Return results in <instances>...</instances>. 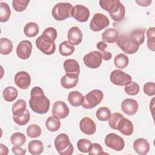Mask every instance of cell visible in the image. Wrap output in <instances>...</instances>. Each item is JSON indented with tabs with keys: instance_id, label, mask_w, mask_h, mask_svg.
<instances>
[{
	"instance_id": "obj_6",
	"label": "cell",
	"mask_w": 155,
	"mask_h": 155,
	"mask_svg": "<svg viewBox=\"0 0 155 155\" xmlns=\"http://www.w3.org/2000/svg\"><path fill=\"white\" fill-rule=\"evenodd\" d=\"M104 142L107 147L116 151H120L125 147V141L124 139L113 133H109L105 136Z\"/></svg>"
},
{
	"instance_id": "obj_14",
	"label": "cell",
	"mask_w": 155,
	"mask_h": 155,
	"mask_svg": "<svg viewBox=\"0 0 155 155\" xmlns=\"http://www.w3.org/2000/svg\"><path fill=\"white\" fill-rule=\"evenodd\" d=\"M51 113L53 116H56L60 119H62L68 116L70 110L64 102L58 101L53 104Z\"/></svg>"
},
{
	"instance_id": "obj_11",
	"label": "cell",
	"mask_w": 155,
	"mask_h": 155,
	"mask_svg": "<svg viewBox=\"0 0 155 155\" xmlns=\"http://www.w3.org/2000/svg\"><path fill=\"white\" fill-rule=\"evenodd\" d=\"M36 45L38 50L46 55H51L56 50L55 43L45 40L41 36L36 39Z\"/></svg>"
},
{
	"instance_id": "obj_30",
	"label": "cell",
	"mask_w": 155,
	"mask_h": 155,
	"mask_svg": "<svg viewBox=\"0 0 155 155\" xmlns=\"http://www.w3.org/2000/svg\"><path fill=\"white\" fill-rule=\"evenodd\" d=\"M13 43L11 40L6 38L0 39V53L3 55H7L11 53L13 50Z\"/></svg>"
},
{
	"instance_id": "obj_42",
	"label": "cell",
	"mask_w": 155,
	"mask_h": 155,
	"mask_svg": "<svg viewBox=\"0 0 155 155\" xmlns=\"http://www.w3.org/2000/svg\"><path fill=\"white\" fill-rule=\"evenodd\" d=\"M140 87L137 83L135 82H131L128 85H125L124 87V90L125 93L130 96H135L139 92Z\"/></svg>"
},
{
	"instance_id": "obj_38",
	"label": "cell",
	"mask_w": 155,
	"mask_h": 155,
	"mask_svg": "<svg viewBox=\"0 0 155 155\" xmlns=\"http://www.w3.org/2000/svg\"><path fill=\"white\" fill-rule=\"evenodd\" d=\"M111 113L110 109L106 107H102L97 109L96 112V116L98 120L102 122L107 121Z\"/></svg>"
},
{
	"instance_id": "obj_5",
	"label": "cell",
	"mask_w": 155,
	"mask_h": 155,
	"mask_svg": "<svg viewBox=\"0 0 155 155\" xmlns=\"http://www.w3.org/2000/svg\"><path fill=\"white\" fill-rule=\"evenodd\" d=\"M118 47L126 54H132L136 53L139 48V46L136 45L130 38L129 36L122 35L119 36L117 41Z\"/></svg>"
},
{
	"instance_id": "obj_32",
	"label": "cell",
	"mask_w": 155,
	"mask_h": 155,
	"mask_svg": "<svg viewBox=\"0 0 155 155\" xmlns=\"http://www.w3.org/2000/svg\"><path fill=\"white\" fill-rule=\"evenodd\" d=\"M11 15V10L6 2H0V21L5 22L8 21Z\"/></svg>"
},
{
	"instance_id": "obj_47",
	"label": "cell",
	"mask_w": 155,
	"mask_h": 155,
	"mask_svg": "<svg viewBox=\"0 0 155 155\" xmlns=\"http://www.w3.org/2000/svg\"><path fill=\"white\" fill-rule=\"evenodd\" d=\"M116 0H101L99 1L100 7L108 12L114 5Z\"/></svg>"
},
{
	"instance_id": "obj_23",
	"label": "cell",
	"mask_w": 155,
	"mask_h": 155,
	"mask_svg": "<svg viewBox=\"0 0 155 155\" xmlns=\"http://www.w3.org/2000/svg\"><path fill=\"white\" fill-rule=\"evenodd\" d=\"M63 67L66 73L76 74L80 73V65L77 61L73 59H67L64 62Z\"/></svg>"
},
{
	"instance_id": "obj_13",
	"label": "cell",
	"mask_w": 155,
	"mask_h": 155,
	"mask_svg": "<svg viewBox=\"0 0 155 155\" xmlns=\"http://www.w3.org/2000/svg\"><path fill=\"white\" fill-rule=\"evenodd\" d=\"M17 56L21 59H28L32 51V44L28 40L21 41L16 47Z\"/></svg>"
},
{
	"instance_id": "obj_7",
	"label": "cell",
	"mask_w": 155,
	"mask_h": 155,
	"mask_svg": "<svg viewBox=\"0 0 155 155\" xmlns=\"http://www.w3.org/2000/svg\"><path fill=\"white\" fill-rule=\"evenodd\" d=\"M110 24L108 18L101 13H95L90 21V28L93 31H99L107 28Z\"/></svg>"
},
{
	"instance_id": "obj_37",
	"label": "cell",
	"mask_w": 155,
	"mask_h": 155,
	"mask_svg": "<svg viewBox=\"0 0 155 155\" xmlns=\"http://www.w3.org/2000/svg\"><path fill=\"white\" fill-rule=\"evenodd\" d=\"M26 141L25 136L20 132H16L12 134L10 137V142L14 146H22Z\"/></svg>"
},
{
	"instance_id": "obj_8",
	"label": "cell",
	"mask_w": 155,
	"mask_h": 155,
	"mask_svg": "<svg viewBox=\"0 0 155 155\" xmlns=\"http://www.w3.org/2000/svg\"><path fill=\"white\" fill-rule=\"evenodd\" d=\"M83 61L88 68L96 69L101 66L102 62V56L101 53L98 51H92L84 56Z\"/></svg>"
},
{
	"instance_id": "obj_48",
	"label": "cell",
	"mask_w": 155,
	"mask_h": 155,
	"mask_svg": "<svg viewBox=\"0 0 155 155\" xmlns=\"http://www.w3.org/2000/svg\"><path fill=\"white\" fill-rule=\"evenodd\" d=\"M12 152L16 155H24L26 153L25 149H23L19 146H14L12 147Z\"/></svg>"
},
{
	"instance_id": "obj_22",
	"label": "cell",
	"mask_w": 155,
	"mask_h": 155,
	"mask_svg": "<svg viewBox=\"0 0 155 155\" xmlns=\"http://www.w3.org/2000/svg\"><path fill=\"white\" fill-rule=\"evenodd\" d=\"M145 29L143 28H138L134 29L129 35L130 39L137 45H142L145 41Z\"/></svg>"
},
{
	"instance_id": "obj_16",
	"label": "cell",
	"mask_w": 155,
	"mask_h": 155,
	"mask_svg": "<svg viewBox=\"0 0 155 155\" xmlns=\"http://www.w3.org/2000/svg\"><path fill=\"white\" fill-rule=\"evenodd\" d=\"M139 108L137 102L133 99L127 98L121 103V109L122 111L128 116L135 114Z\"/></svg>"
},
{
	"instance_id": "obj_29",
	"label": "cell",
	"mask_w": 155,
	"mask_h": 155,
	"mask_svg": "<svg viewBox=\"0 0 155 155\" xmlns=\"http://www.w3.org/2000/svg\"><path fill=\"white\" fill-rule=\"evenodd\" d=\"M39 31L38 25L36 22H30L25 24L24 28V35L28 38L36 36Z\"/></svg>"
},
{
	"instance_id": "obj_39",
	"label": "cell",
	"mask_w": 155,
	"mask_h": 155,
	"mask_svg": "<svg viewBox=\"0 0 155 155\" xmlns=\"http://www.w3.org/2000/svg\"><path fill=\"white\" fill-rule=\"evenodd\" d=\"M58 36L56 30L53 27H48L42 32L41 36L47 41L54 42Z\"/></svg>"
},
{
	"instance_id": "obj_18",
	"label": "cell",
	"mask_w": 155,
	"mask_h": 155,
	"mask_svg": "<svg viewBox=\"0 0 155 155\" xmlns=\"http://www.w3.org/2000/svg\"><path fill=\"white\" fill-rule=\"evenodd\" d=\"M133 147L134 151L139 155H145L150 150L149 142L147 139L142 137L136 139L133 142Z\"/></svg>"
},
{
	"instance_id": "obj_4",
	"label": "cell",
	"mask_w": 155,
	"mask_h": 155,
	"mask_svg": "<svg viewBox=\"0 0 155 155\" xmlns=\"http://www.w3.org/2000/svg\"><path fill=\"white\" fill-rule=\"evenodd\" d=\"M104 98L103 92L98 89L93 90L84 96L82 107L85 109H91L99 105Z\"/></svg>"
},
{
	"instance_id": "obj_2",
	"label": "cell",
	"mask_w": 155,
	"mask_h": 155,
	"mask_svg": "<svg viewBox=\"0 0 155 155\" xmlns=\"http://www.w3.org/2000/svg\"><path fill=\"white\" fill-rule=\"evenodd\" d=\"M54 147L61 155H71L74 150L69 137L65 133H61L56 136L54 139Z\"/></svg>"
},
{
	"instance_id": "obj_35",
	"label": "cell",
	"mask_w": 155,
	"mask_h": 155,
	"mask_svg": "<svg viewBox=\"0 0 155 155\" xmlns=\"http://www.w3.org/2000/svg\"><path fill=\"white\" fill-rule=\"evenodd\" d=\"M147 38V47L152 51H155V28L150 27L146 31Z\"/></svg>"
},
{
	"instance_id": "obj_12",
	"label": "cell",
	"mask_w": 155,
	"mask_h": 155,
	"mask_svg": "<svg viewBox=\"0 0 155 155\" xmlns=\"http://www.w3.org/2000/svg\"><path fill=\"white\" fill-rule=\"evenodd\" d=\"M111 19L116 22L122 21L125 15V6L119 0H116L114 5L108 12Z\"/></svg>"
},
{
	"instance_id": "obj_33",
	"label": "cell",
	"mask_w": 155,
	"mask_h": 155,
	"mask_svg": "<svg viewBox=\"0 0 155 155\" xmlns=\"http://www.w3.org/2000/svg\"><path fill=\"white\" fill-rule=\"evenodd\" d=\"M114 63L117 68L119 69H123L127 67L128 65L129 58L126 54L120 53L114 57Z\"/></svg>"
},
{
	"instance_id": "obj_10",
	"label": "cell",
	"mask_w": 155,
	"mask_h": 155,
	"mask_svg": "<svg viewBox=\"0 0 155 155\" xmlns=\"http://www.w3.org/2000/svg\"><path fill=\"white\" fill-rule=\"evenodd\" d=\"M89 9L82 5H76L73 7L71 16L80 22H85L90 17Z\"/></svg>"
},
{
	"instance_id": "obj_51",
	"label": "cell",
	"mask_w": 155,
	"mask_h": 155,
	"mask_svg": "<svg viewBox=\"0 0 155 155\" xmlns=\"http://www.w3.org/2000/svg\"><path fill=\"white\" fill-rule=\"evenodd\" d=\"M136 2L137 4H138L140 6H143V7H147L148 5H150L151 4V3L152 2V1H150V0H147V1H136Z\"/></svg>"
},
{
	"instance_id": "obj_36",
	"label": "cell",
	"mask_w": 155,
	"mask_h": 155,
	"mask_svg": "<svg viewBox=\"0 0 155 155\" xmlns=\"http://www.w3.org/2000/svg\"><path fill=\"white\" fill-rule=\"evenodd\" d=\"M30 119V113L29 111L27 109L24 113L17 115V116H13V119L14 122L20 125H26Z\"/></svg>"
},
{
	"instance_id": "obj_43",
	"label": "cell",
	"mask_w": 155,
	"mask_h": 155,
	"mask_svg": "<svg viewBox=\"0 0 155 155\" xmlns=\"http://www.w3.org/2000/svg\"><path fill=\"white\" fill-rule=\"evenodd\" d=\"M124 116L119 113H114L111 114L108 119V125L113 130L117 129V124Z\"/></svg>"
},
{
	"instance_id": "obj_9",
	"label": "cell",
	"mask_w": 155,
	"mask_h": 155,
	"mask_svg": "<svg viewBox=\"0 0 155 155\" xmlns=\"http://www.w3.org/2000/svg\"><path fill=\"white\" fill-rule=\"evenodd\" d=\"M111 82L118 86H125L132 81L131 76L120 70H113L110 76Z\"/></svg>"
},
{
	"instance_id": "obj_40",
	"label": "cell",
	"mask_w": 155,
	"mask_h": 155,
	"mask_svg": "<svg viewBox=\"0 0 155 155\" xmlns=\"http://www.w3.org/2000/svg\"><path fill=\"white\" fill-rule=\"evenodd\" d=\"M42 130L41 127L36 124L30 125L26 130L27 135L31 138H36L41 136Z\"/></svg>"
},
{
	"instance_id": "obj_52",
	"label": "cell",
	"mask_w": 155,
	"mask_h": 155,
	"mask_svg": "<svg viewBox=\"0 0 155 155\" xmlns=\"http://www.w3.org/2000/svg\"><path fill=\"white\" fill-rule=\"evenodd\" d=\"M101 54H102V59H104L105 61H108L112 57V54L110 51H105L103 53H101Z\"/></svg>"
},
{
	"instance_id": "obj_17",
	"label": "cell",
	"mask_w": 155,
	"mask_h": 155,
	"mask_svg": "<svg viewBox=\"0 0 155 155\" xmlns=\"http://www.w3.org/2000/svg\"><path fill=\"white\" fill-rule=\"evenodd\" d=\"M79 128L82 133L87 135H92L96 131V125L94 122L88 117H84L81 120Z\"/></svg>"
},
{
	"instance_id": "obj_15",
	"label": "cell",
	"mask_w": 155,
	"mask_h": 155,
	"mask_svg": "<svg viewBox=\"0 0 155 155\" xmlns=\"http://www.w3.org/2000/svg\"><path fill=\"white\" fill-rule=\"evenodd\" d=\"M15 84L21 89H27L31 84V77L29 73L24 71H18L14 78Z\"/></svg>"
},
{
	"instance_id": "obj_26",
	"label": "cell",
	"mask_w": 155,
	"mask_h": 155,
	"mask_svg": "<svg viewBox=\"0 0 155 155\" xmlns=\"http://www.w3.org/2000/svg\"><path fill=\"white\" fill-rule=\"evenodd\" d=\"M28 150L33 155L41 154L44 151L43 143L39 140H31L28 144Z\"/></svg>"
},
{
	"instance_id": "obj_20",
	"label": "cell",
	"mask_w": 155,
	"mask_h": 155,
	"mask_svg": "<svg viewBox=\"0 0 155 155\" xmlns=\"http://www.w3.org/2000/svg\"><path fill=\"white\" fill-rule=\"evenodd\" d=\"M67 39L73 45H79L82 40V33L80 28L76 26L71 27L68 31Z\"/></svg>"
},
{
	"instance_id": "obj_34",
	"label": "cell",
	"mask_w": 155,
	"mask_h": 155,
	"mask_svg": "<svg viewBox=\"0 0 155 155\" xmlns=\"http://www.w3.org/2000/svg\"><path fill=\"white\" fill-rule=\"evenodd\" d=\"M26 108V102L24 100L19 99L17 100L12 105V110L13 113V116H17L22 113H24Z\"/></svg>"
},
{
	"instance_id": "obj_21",
	"label": "cell",
	"mask_w": 155,
	"mask_h": 155,
	"mask_svg": "<svg viewBox=\"0 0 155 155\" xmlns=\"http://www.w3.org/2000/svg\"><path fill=\"white\" fill-rule=\"evenodd\" d=\"M117 130L125 136H131L134 130L133 124L129 119L123 117L117 124Z\"/></svg>"
},
{
	"instance_id": "obj_46",
	"label": "cell",
	"mask_w": 155,
	"mask_h": 155,
	"mask_svg": "<svg viewBox=\"0 0 155 155\" xmlns=\"http://www.w3.org/2000/svg\"><path fill=\"white\" fill-rule=\"evenodd\" d=\"M88 154L90 155H97L105 153L103 152V149L101 145L97 143H93L91 145L90 151H88Z\"/></svg>"
},
{
	"instance_id": "obj_1",
	"label": "cell",
	"mask_w": 155,
	"mask_h": 155,
	"mask_svg": "<svg viewBox=\"0 0 155 155\" xmlns=\"http://www.w3.org/2000/svg\"><path fill=\"white\" fill-rule=\"evenodd\" d=\"M29 105L34 112L44 114L48 111L50 102L45 95L42 89L36 86L33 87L30 91Z\"/></svg>"
},
{
	"instance_id": "obj_24",
	"label": "cell",
	"mask_w": 155,
	"mask_h": 155,
	"mask_svg": "<svg viewBox=\"0 0 155 155\" xmlns=\"http://www.w3.org/2000/svg\"><path fill=\"white\" fill-rule=\"evenodd\" d=\"M119 37L118 31L114 28L106 29L102 34V39L104 42L107 43H114Z\"/></svg>"
},
{
	"instance_id": "obj_28",
	"label": "cell",
	"mask_w": 155,
	"mask_h": 155,
	"mask_svg": "<svg viewBox=\"0 0 155 155\" xmlns=\"http://www.w3.org/2000/svg\"><path fill=\"white\" fill-rule=\"evenodd\" d=\"M74 46L68 41L62 42L59 47V53L63 56H68L71 55L74 51Z\"/></svg>"
},
{
	"instance_id": "obj_50",
	"label": "cell",
	"mask_w": 155,
	"mask_h": 155,
	"mask_svg": "<svg viewBox=\"0 0 155 155\" xmlns=\"http://www.w3.org/2000/svg\"><path fill=\"white\" fill-rule=\"evenodd\" d=\"M8 153V148L3 143H0V154L7 155Z\"/></svg>"
},
{
	"instance_id": "obj_31",
	"label": "cell",
	"mask_w": 155,
	"mask_h": 155,
	"mask_svg": "<svg viewBox=\"0 0 155 155\" xmlns=\"http://www.w3.org/2000/svg\"><path fill=\"white\" fill-rule=\"evenodd\" d=\"M18 94V93L16 88L12 86L5 87L2 91V96L4 99L8 102L15 101L16 99Z\"/></svg>"
},
{
	"instance_id": "obj_45",
	"label": "cell",
	"mask_w": 155,
	"mask_h": 155,
	"mask_svg": "<svg viewBox=\"0 0 155 155\" xmlns=\"http://www.w3.org/2000/svg\"><path fill=\"white\" fill-rule=\"evenodd\" d=\"M143 92L149 96H153L155 94V84L153 82H148L143 85Z\"/></svg>"
},
{
	"instance_id": "obj_44",
	"label": "cell",
	"mask_w": 155,
	"mask_h": 155,
	"mask_svg": "<svg viewBox=\"0 0 155 155\" xmlns=\"http://www.w3.org/2000/svg\"><path fill=\"white\" fill-rule=\"evenodd\" d=\"M29 2V0H13L12 5L15 11L22 12L26 9Z\"/></svg>"
},
{
	"instance_id": "obj_19",
	"label": "cell",
	"mask_w": 155,
	"mask_h": 155,
	"mask_svg": "<svg viewBox=\"0 0 155 155\" xmlns=\"http://www.w3.org/2000/svg\"><path fill=\"white\" fill-rule=\"evenodd\" d=\"M79 81V75L71 73H66L61 79V84L65 89L75 87Z\"/></svg>"
},
{
	"instance_id": "obj_25",
	"label": "cell",
	"mask_w": 155,
	"mask_h": 155,
	"mask_svg": "<svg viewBox=\"0 0 155 155\" xmlns=\"http://www.w3.org/2000/svg\"><path fill=\"white\" fill-rule=\"evenodd\" d=\"M67 99L71 105L77 107L82 105L84 101V96L79 91H73L69 93Z\"/></svg>"
},
{
	"instance_id": "obj_41",
	"label": "cell",
	"mask_w": 155,
	"mask_h": 155,
	"mask_svg": "<svg viewBox=\"0 0 155 155\" xmlns=\"http://www.w3.org/2000/svg\"><path fill=\"white\" fill-rule=\"evenodd\" d=\"M91 145V142L87 139H81L77 142V147L78 150L84 153H88Z\"/></svg>"
},
{
	"instance_id": "obj_49",
	"label": "cell",
	"mask_w": 155,
	"mask_h": 155,
	"mask_svg": "<svg viewBox=\"0 0 155 155\" xmlns=\"http://www.w3.org/2000/svg\"><path fill=\"white\" fill-rule=\"evenodd\" d=\"M96 47L97 48L100 50L101 52V53H103L104 51H105V49L107 47V44H105V42L104 41H99L98 42V43L96 45Z\"/></svg>"
},
{
	"instance_id": "obj_3",
	"label": "cell",
	"mask_w": 155,
	"mask_h": 155,
	"mask_svg": "<svg viewBox=\"0 0 155 155\" xmlns=\"http://www.w3.org/2000/svg\"><path fill=\"white\" fill-rule=\"evenodd\" d=\"M73 7L69 2L57 3L52 8V16L56 21H64L71 16Z\"/></svg>"
},
{
	"instance_id": "obj_27",
	"label": "cell",
	"mask_w": 155,
	"mask_h": 155,
	"mask_svg": "<svg viewBox=\"0 0 155 155\" xmlns=\"http://www.w3.org/2000/svg\"><path fill=\"white\" fill-rule=\"evenodd\" d=\"M45 127L51 132L57 131L61 127L60 119L53 115L48 117L45 121Z\"/></svg>"
}]
</instances>
